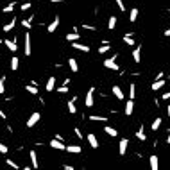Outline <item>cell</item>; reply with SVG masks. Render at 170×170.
Wrapping results in <instances>:
<instances>
[{
  "label": "cell",
  "instance_id": "6da1fadb",
  "mask_svg": "<svg viewBox=\"0 0 170 170\" xmlns=\"http://www.w3.org/2000/svg\"><path fill=\"white\" fill-rule=\"evenodd\" d=\"M39 118H41V115H39L38 111H36V113H32L31 116H29V120H27V127H29V129H32V127L39 122Z\"/></svg>",
  "mask_w": 170,
  "mask_h": 170
},
{
  "label": "cell",
  "instance_id": "7a4b0ae2",
  "mask_svg": "<svg viewBox=\"0 0 170 170\" xmlns=\"http://www.w3.org/2000/svg\"><path fill=\"white\" fill-rule=\"evenodd\" d=\"M93 93H95V88H90V90H88V93H86V100H84V106H86V108H92V106L95 104Z\"/></svg>",
  "mask_w": 170,
  "mask_h": 170
},
{
  "label": "cell",
  "instance_id": "3957f363",
  "mask_svg": "<svg viewBox=\"0 0 170 170\" xmlns=\"http://www.w3.org/2000/svg\"><path fill=\"white\" fill-rule=\"evenodd\" d=\"M50 147L52 149H57V151H66V145L63 143V140H57V138L50 140Z\"/></svg>",
  "mask_w": 170,
  "mask_h": 170
},
{
  "label": "cell",
  "instance_id": "277c9868",
  "mask_svg": "<svg viewBox=\"0 0 170 170\" xmlns=\"http://www.w3.org/2000/svg\"><path fill=\"white\" fill-rule=\"evenodd\" d=\"M86 140H88V143H90V147H92V149H98V145H100V143H98V138L95 136L93 132H90V134L86 136Z\"/></svg>",
  "mask_w": 170,
  "mask_h": 170
},
{
  "label": "cell",
  "instance_id": "5b68a950",
  "mask_svg": "<svg viewBox=\"0 0 170 170\" xmlns=\"http://www.w3.org/2000/svg\"><path fill=\"white\" fill-rule=\"evenodd\" d=\"M118 145H120V147H118V152H120V156H125V152H127V145H129V140H127V138H122Z\"/></svg>",
  "mask_w": 170,
  "mask_h": 170
},
{
  "label": "cell",
  "instance_id": "8992f818",
  "mask_svg": "<svg viewBox=\"0 0 170 170\" xmlns=\"http://www.w3.org/2000/svg\"><path fill=\"white\" fill-rule=\"evenodd\" d=\"M132 111H134V98H129V100L125 102V109H124V113H125V116H131Z\"/></svg>",
  "mask_w": 170,
  "mask_h": 170
},
{
  "label": "cell",
  "instance_id": "52a82bcc",
  "mask_svg": "<svg viewBox=\"0 0 170 170\" xmlns=\"http://www.w3.org/2000/svg\"><path fill=\"white\" fill-rule=\"evenodd\" d=\"M116 57H111V59H106L104 61V66L106 68H111V70H120V66L116 65V61H115Z\"/></svg>",
  "mask_w": 170,
  "mask_h": 170
},
{
  "label": "cell",
  "instance_id": "ba28073f",
  "mask_svg": "<svg viewBox=\"0 0 170 170\" xmlns=\"http://www.w3.org/2000/svg\"><path fill=\"white\" fill-rule=\"evenodd\" d=\"M59 22H61V20H59V16H56V18H54L52 22H50V23H48V27H47V32H56V29L59 27Z\"/></svg>",
  "mask_w": 170,
  "mask_h": 170
},
{
  "label": "cell",
  "instance_id": "9c48e42d",
  "mask_svg": "<svg viewBox=\"0 0 170 170\" xmlns=\"http://www.w3.org/2000/svg\"><path fill=\"white\" fill-rule=\"evenodd\" d=\"M29 158H31V165H32V168H39V163H38V156H36V151H31V152H29Z\"/></svg>",
  "mask_w": 170,
  "mask_h": 170
},
{
  "label": "cell",
  "instance_id": "30bf717a",
  "mask_svg": "<svg viewBox=\"0 0 170 170\" xmlns=\"http://www.w3.org/2000/svg\"><path fill=\"white\" fill-rule=\"evenodd\" d=\"M32 54V48H31V34L27 32L25 34V56H31Z\"/></svg>",
  "mask_w": 170,
  "mask_h": 170
},
{
  "label": "cell",
  "instance_id": "8fae6325",
  "mask_svg": "<svg viewBox=\"0 0 170 170\" xmlns=\"http://www.w3.org/2000/svg\"><path fill=\"white\" fill-rule=\"evenodd\" d=\"M132 59H134V63H142V47H136L132 50Z\"/></svg>",
  "mask_w": 170,
  "mask_h": 170
},
{
  "label": "cell",
  "instance_id": "7c38bea8",
  "mask_svg": "<svg viewBox=\"0 0 170 170\" xmlns=\"http://www.w3.org/2000/svg\"><path fill=\"white\" fill-rule=\"evenodd\" d=\"M54 88H56V77H48V81L45 84V90L47 92H54Z\"/></svg>",
  "mask_w": 170,
  "mask_h": 170
},
{
  "label": "cell",
  "instance_id": "4fadbf2b",
  "mask_svg": "<svg viewBox=\"0 0 170 170\" xmlns=\"http://www.w3.org/2000/svg\"><path fill=\"white\" fill-rule=\"evenodd\" d=\"M163 86H165V79H156V81L152 82V86H151V88L154 90V92H158V90H161Z\"/></svg>",
  "mask_w": 170,
  "mask_h": 170
},
{
  "label": "cell",
  "instance_id": "5bb4252c",
  "mask_svg": "<svg viewBox=\"0 0 170 170\" xmlns=\"http://www.w3.org/2000/svg\"><path fill=\"white\" fill-rule=\"evenodd\" d=\"M68 66H70V70L75 74V72H79V63H77V59L75 57H70L68 59Z\"/></svg>",
  "mask_w": 170,
  "mask_h": 170
},
{
  "label": "cell",
  "instance_id": "9a60e30c",
  "mask_svg": "<svg viewBox=\"0 0 170 170\" xmlns=\"http://www.w3.org/2000/svg\"><path fill=\"white\" fill-rule=\"evenodd\" d=\"M72 47H74L75 50H81V52H86V54L90 52V47H88V45H81V43H77V41H74V43H72Z\"/></svg>",
  "mask_w": 170,
  "mask_h": 170
},
{
  "label": "cell",
  "instance_id": "2e32d148",
  "mask_svg": "<svg viewBox=\"0 0 170 170\" xmlns=\"http://www.w3.org/2000/svg\"><path fill=\"white\" fill-rule=\"evenodd\" d=\"M149 161H151V168L152 170L159 168V159H158V156H151V158H149Z\"/></svg>",
  "mask_w": 170,
  "mask_h": 170
},
{
  "label": "cell",
  "instance_id": "e0dca14e",
  "mask_svg": "<svg viewBox=\"0 0 170 170\" xmlns=\"http://www.w3.org/2000/svg\"><path fill=\"white\" fill-rule=\"evenodd\" d=\"M4 43L7 45V48H9L11 52H16L18 47H16V41H15V39H13V41H11V39H4Z\"/></svg>",
  "mask_w": 170,
  "mask_h": 170
},
{
  "label": "cell",
  "instance_id": "ac0fdd59",
  "mask_svg": "<svg viewBox=\"0 0 170 170\" xmlns=\"http://www.w3.org/2000/svg\"><path fill=\"white\" fill-rule=\"evenodd\" d=\"M113 95L118 100H124V92L120 90V86H113Z\"/></svg>",
  "mask_w": 170,
  "mask_h": 170
},
{
  "label": "cell",
  "instance_id": "d6986e66",
  "mask_svg": "<svg viewBox=\"0 0 170 170\" xmlns=\"http://www.w3.org/2000/svg\"><path fill=\"white\" fill-rule=\"evenodd\" d=\"M138 15H140V11L136 7H132L131 11H129V22H136L138 20Z\"/></svg>",
  "mask_w": 170,
  "mask_h": 170
},
{
  "label": "cell",
  "instance_id": "ffe728a7",
  "mask_svg": "<svg viewBox=\"0 0 170 170\" xmlns=\"http://www.w3.org/2000/svg\"><path fill=\"white\" fill-rule=\"evenodd\" d=\"M66 41H68V43L79 41V32H68V34H66Z\"/></svg>",
  "mask_w": 170,
  "mask_h": 170
},
{
  "label": "cell",
  "instance_id": "44dd1931",
  "mask_svg": "<svg viewBox=\"0 0 170 170\" xmlns=\"http://www.w3.org/2000/svg\"><path fill=\"white\" fill-rule=\"evenodd\" d=\"M75 100H77V97H74L72 100H68V111L72 115H75V111H77V108H75Z\"/></svg>",
  "mask_w": 170,
  "mask_h": 170
},
{
  "label": "cell",
  "instance_id": "7402d4cb",
  "mask_svg": "<svg viewBox=\"0 0 170 170\" xmlns=\"http://www.w3.org/2000/svg\"><path fill=\"white\" fill-rule=\"evenodd\" d=\"M15 23H16V20L13 18V22H9V23H5V25L2 27V31H4V32H11V31L15 29Z\"/></svg>",
  "mask_w": 170,
  "mask_h": 170
},
{
  "label": "cell",
  "instance_id": "603a6c76",
  "mask_svg": "<svg viewBox=\"0 0 170 170\" xmlns=\"http://www.w3.org/2000/svg\"><path fill=\"white\" fill-rule=\"evenodd\" d=\"M104 131H106V134H109V136H118V131H116V129H115V127H111V125H106V127H104Z\"/></svg>",
  "mask_w": 170,
  "mask_h": 170
},
{
  "label": "cell",
  "instance_id": "cb8c5ba5",
  "mask_svg": "<svg viewBox=\"0 0 170 170\" xmlns=\"http://www.w3.org/2000/svg\"><path fill=\"white\" fill-rule=\"evenodd\" d=\"M32 20H34V16H31V18L23 20V22H22V25H23V27H25V29L29 31V29H32Z\"/></svg>",
  "mask_w": 170,
  "mask_h": 170
},
{
  "label": "cell",
  "instance_id": "d4e9b609",
  "mask_svg": "<svg viewBox=\"0 0 170 170\" xmlns=\"http://www.w3.org/2000/svg\"><path fill=\"white\" fill-rule=\"evenodd\" d=\"M136 138H138V140H142V142H145V140H147V134L143 132V127H140V129L136 131Z\"/></svg>",
  "mask_w": 170,
  "mask_h": 170
},
{
  "label": "cell",
  "instance_id": "484cf974",
  "mask_svg": "<svg viewBox=\"0 0 170 170\" xmlns=\"http://www.w3.org/2000/svg\"><path fill=\"white\" fill-rule=\"evenodd\" d=\"M66 151L72 152V154H79L81 152V147L79 145H66Z\"/></svg>",
  "mask_w": 170,
  "mask_h": 170
},
{
  "label": "cell",
  "instance_id": "4316f807",
  "mask_svg": "<svg viewBox=\"0 0 170 170\" xmlns=\"http://www.w3.org/2000/svg\"><path fill=\"white\" fill-rule=\"evenodd\" d=\"M124 41L129 45V47H132V45H136V41H134V38H132V34H125L124 36Z\"/></svg>",
  "mask_w": 170,
  "mask_h": 170
},
{
  "label": "cell",
  "instance_id": "83f0119b",
  "mask_svg": "<svg viewBox=\"0 0 170 170\" xmlns=\"http://www.w3.org/2000/svg\"><path fill=\"white\" fill-rule=\"evenodd\" d=\"M25 90L29 92L31 95H38V86H34V84H29V86H25Z\"/></svg>",
  "mask_w": 170,
  "mask_h": 170
},
{
  "label": "cell",
  "instance_id": "f1b7e54d",
  "mask_svg": "<svg viewBox=\"0 0 170 170\" xmlns=\"http://www.w3.org/2000/svg\"><path fill=\"white\" fill-rule=\"evenodd\" d=\"M18 65H20L18 57H13V59H11V70H13V72H16V70H18Z\"/></svg>",
  "mask_w": 170,
  "mask_h": 170
},
{
  "label": "cell",
  "instance_id": "f546056e",
  "mask_svg": "<svg viewBox=\"0 0 170 170\" xmlns=\"http://www.w3.org/2000/svg\"><path fill=\"white\" fill-rule=\"evenodd\" d=\"M90 120H93V122H106V120H108V116H98V115H92V116H90Z\"/></svg>",
  "mask_w": 170,
  "mask_h": 170
},
{
  "label": "cell",
  "instance_id": "4dcf8cb0",
  "mask_svg": "<svg viewBox=\"0 0 170 170\" xmlns=\"http://www.w3.org/2000/svg\"><path fill=\"white\" fill-rule=\"evenodd\" d=\"M115 27H116V16H111L109 22H108V29H109V31H113Z\"/></svg>",
  "mask_w": 170,
  "mask_h": 170
},
{
  "label": "cell",
  "instance_id": "1f68e13d",
  "mask_svg": "<svg viewBox=\"0 0 170 170\" xmlns=\"http://www.w3.org/2000/svg\"><path fill=\"white\" fill-rule=\"evenodd\" d=\"M15 7H16V4H15V2H11V4H7L2 11H4V13H11V11H15Z\"/></svg>",
  "mask_w": 170,
  "mask_h": 170
},
{
  "label": "cell",
  "instance_id": "d6a6232c",
  "mask_svg": "<svg viewBox=\"0 0 170 170\" xmlns=\"http://www.w3.org/2000/svg\"><path fill=\"white\" fill-rule=\"evenodd\" d=\"M134 97H136V84L132 82L129 86V98H134Z\"/></svg>",
  "mask_w": 170,
  "mask_h": 170
},
{
  "label": "cell",
  "instance_id": "836d02e7",
  "mask_svg": "<svg viewBox=\"0 0 170 170\" xmlns=\"http://www.w3.org/2000/svg\"><path fill=\"white\" fill-rule=\"evenodd\" d=\"M159 125H161V118L158 116V118L152 122V131H158V129H159Z\"/></svg>",
  "mask_w": 170,
  "mask_h": 170
},
{
  "label": "cell",
  "instance_id": "e575fe53",
  "mask_svg": "<svg viewBox=\"0 0 170 170\" xmlns=\"http://www.w3.org/2000/svg\"><path fill=\"white\" fill-rule=\"evenodd\" d=\"M109 48H111V47H109V45H108V43H104V45H102V47H98V54H106V52H108V50H109Z\"/></svg>",
  "mask_w": 170,
  "mask_h": 170
},
{
  "label": "cell",
  "instance_id": "d590c367",
  "mask_svg": "<svg viewBox=\"0 0 170 170\" xmlns=\"http://www.w3.org/2000/svg\"><path fill=\"white\" fill-rule=\"evenodd\" d=\"M57 92L59 93H68V84H63L61 88H57Z\"/></svg>",
  "mask_w": 170,
  "mask_h": 170
},
{
  "label": "cell",
  "instance_id": "8d00e7d4",
  "mask_svg": "<svg viewBox=\"0 0 170 170\" xmlns=\"http://www.w3.org/2000/svg\"><path fill=\"white\" fill-rule=\"evenodd\" d=\"M5 163H7L9 167H13V168H20V167H18V163H15L13 159H5Z\"/></svg>",
  "mask_w": 170,
  "mask_h": 170
},
{
  "label": "cell",
  "instance_id": "74e56055",
  "mask_svg": "<svg viewBox=\"0 0 170 170\" xmlns=\"http://www.w3.org/2000/svg\"><path fill=\"white\" fill-rule=\"evenodd\" d=\"M115 2H116V5H118V9H120V11H125V5H124V2H122V0H115Z\"/></svg>",
  "mask_w": 170,
  "mask_h": 170
},
{
  "label": "cell",
  "instance_id": "f35d334b",
  "mask_svg": "<svg viewBox=\"0 0 170 170\" xmlns=\"http://www.w3.org/2000/svg\"><path fill=\"white\" fill-rule=\"evenodd\" d=\"M4 77H0V95H4V92H5V88H4Z\"/></svg>",
  "mask_w": 170,
  "mask_h": 170
},
{
  "label": "cell",
  "instance_id": "ab89813d",
  "mask_svg": "<svg viewBox=\"0 0 170 170\" xmlns=\"http://www.w3.org/2000/svg\"><path fill=\"white\" fill-rule=\"evenodd\" d=\"M74 132H75V136H77V138H81V140L84 138V136H82V132H81V129H79V127H75V129H74Z\"/></svg>",
  "mask_w": 170,
  "mask_h": 170
},
{
  "label": "cell",
  "instance_id": "60d3db41",
  "mask_svg": "<svg viewBox=\"0 0 170 170\" xmlns=\"http://www.w3.org/2000/svg\"><path fill=\"white\" fill-rule=\"evenodd\" d=\"M82 27H84L86 31H97V29H95V25H90V23H84Z\"/></svg>",
  "mask_w": 170,
  "mask_h": 170
},
{
  "label": "cell",
  "instance_id": "b9f144b4",
  "mask_svg": "<svg viewBox=\"0 0 170 170\" xmlns=\"http://www.w3.org/2000/svg\"><path fill=\"white\" fill-rule=\"evenodd\" d=\"M27 9H31V2H25V4H22V11H27Z\"/></svg>",
  "mask_w": 170,
  "mask_h": 170
},
{
  "label": "cell",
  "instance_id": "7bdbcfd3",
  "mask_svg": "<svg viewBox=\"0 0 170 170\" xmlns=\"http://www.w3.org/2000/svg\"><path fill=\"white\" fill-rule=\"evenodd\" d=\"M7 151H9V149H7L4 143H0V152H2V154H7Z\"/></svg>",
  "mask_w": 170,
  "mask_h": 170
},
{
  "label": "cell",
  "instance_id": "ee69618b",
  "mask_svg": "<svg viewBox=\"0 0 170 170\" xmlns=\"http://www.w3.org/2000/svg\"><path fill=\"white\" fill-rule=\"evenodd\" d=\"M63 168H65V170H74V167H72V165H65Z\"/></svg>",
  "mask_w": 170,
  "mask_h": 170
},
{
  "label": "cell",
  "instance_id": "f6af8a7d",
  "mask_svg": "<svg viewBox=\"0 0 170 170\" xmlns=\"http://www.w3.org/2000/svg\"><path fill=\"white\" fill-rule=\"evenodd\" d=\"M0 118H7V116H5V113H4V109H0Z\"/></svg>",
  "mask_w": 170,
  "mask_h": 170
},
{
  "label": "cell",
  "instance_id": "bcb514c9",
  "mask_svg": "<svg viewBox=\"0 0 170 170\" xmlns=\"http://www.w3.org/2000/svg\"><path fill=\"white\" fill-rule=\"evenodd\" d=\"M163 98H165V100H168V98H170V92H168V93H165V95H163Z\"/></svg>",
  "mask_w": 170,
  "mask_h": 170
},
{
  "label": "cell",
  "instance_id": "7dc6e473",
  "mask_svg": "<svg viewBox=\"0 0 170 170\" xmlns=\"http://www.w3.org/2000/svg\"><path fill=\"white\" fill-rule=\"evenodd\" d=\"M165 36H167V38H170V29H167V31H165Z\"/></svg>",
  "mask_w": 170,
  "mask_h": 170
},
{
  "label": "cell",
  "instance_id": "c3c4849f",
  "mask_svg": "<svg viewBox=\"0 0 170 170\" xmlns=\"http://www.w3.org/2000/svg\"><path fill=\"white\" fill-rule=\"evenodd\" d=\"M167 142H168V145H170V131H168V136H167Z\"/></svg>",
  "mask_w": 170,
  "mask_h": 170
},
{
  "label": "cell",
  "instance_id": "681fc988",
  "mask_svg": "<svg viewBox=\"0 0 170 170\" xmlns=\"http://www.w3.org/2000/svg\"><path fill=\"white\" fill-rule=\"evenodd\" d=\"M167 113H168V116H170V106H168V108H167Z\"/></svg>",
  "mask_w": 170,
  "mask_h": 170
},
{
  "label": "cell",
  "instance_id": "f907efd6",
  "mask_svg": "<svg viewBox=\"0 0 170 170\" xmlns=\"http://www.w3.org/2000/svg\"><path fill=\"white\" fill-rule=\"evenodd\" d=\"M50 2H65V0H50Z\"/></svg>",
  "mask_w": 170,
  "mask_h": 170
}]
</instances>
